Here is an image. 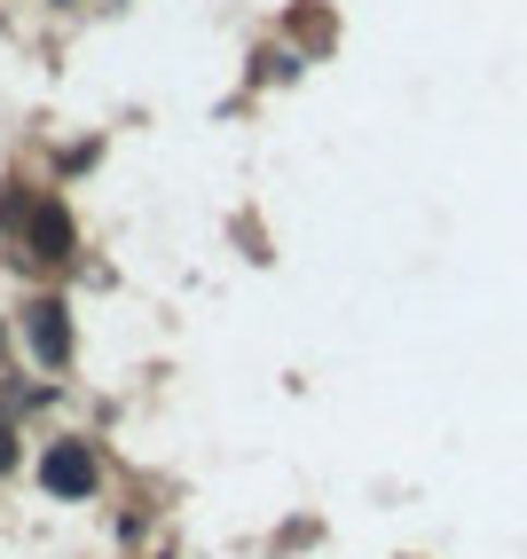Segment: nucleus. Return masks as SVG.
I'll list each match as a JSON object with an SVG mask.
<instances>
[{
	"label": "nucleus",
	"mask_w": 527,
	"mask_h": 559,
	"mask_svg": "<svg viewBox=\"0 0 527 559\" xmlns=\"http://www.w3.org/2000/svg\"><path fill=\"white\" fill-rule=\"evenodd\" d=\"M16 237H24V260H32V269H71V260H80V229H71V205H63L56 190H32V198H24Z\"/></svg>",
	"instance_id": "1"
},
{
	"label": "nucleus",
	"mask_w": 527,
	"mask_h": 559,
	"mask_svg": "<svg viewBox=\"0 0 527 559\" xmlns=\"http://www.w3.org/2000/svg\"><path fill=\"white\" fill-rule=\"evenodd\" d=\"M95 450H87V441H56V450L40 457V489L48 497H63V504H80V497H95Z\"/></svg>",
	"instance_id": "2"
},
{
	"label": "nucleus",
	"mask_w": 527,
	"mask_h": 559,
	"mask_svg": "<svg viewBox=\"0 0 527 559\" xmlns=\"http://www.w3.org/2000/svg\"><path fill=\"white\" fill-rule=\"evenodd\" d=\"M24 347H32V362H48V370L71 362V308L56 300V292L24 308Z\"/></svg>",
	"instance_id": "3"
},
{
	"label": "nucleus",
	"mask_w": 527,
	"mask_h": 559,
	"mask_svg": "<svg viewBox=\"0 0 527 559\" xmlns=\"http://www.w3.org/2000/svg\"><path fill=\"white\" fill-rule=\"evenodd\" d=\"M0 473H16V433L0 426Z\"/></svg>",
	"instance_id": "4"
},
{
	"label": "nucleus",
	"mask_w": 527,
	"mask_h": 559,
	"mask_svg": "<svg viewBox=\"0 0 527 559\" xmlns=\"http://www.w3.org/2000/svg\"><path fill=\"white\" fill-rule=\"evenodd\" d=\"M0 355H9V331H0Z\"/></svg>",
	"instance_id": "5"
}]
</instances>
